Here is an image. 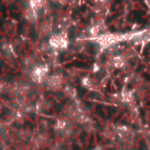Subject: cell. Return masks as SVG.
I'll return each mask as SVG.
<instances>
[{"mask_svg":"<svg viewBox=\"0 0 150 150\" xmlns=\"http://www.w3.org/2000/svg\"><path fill=\"white\" fill-rule=\"evenodd\" d=\"M48 67L46 64H39V66H35L32 71H30V79L36 82V83H40V82H43L48 75Z\"/></svg>","mask_w":150,"mask_h":150,"instance_id":"6da1fadb","label":"cell"},{"mask_svg":"<svg viewBox=\"0 0 150 150\" xmlns=\"http://www.w3.org/2000/svg\"><path fill=\"white\" fill-rule=\"evenodd\" d=\"M46 82H47V87L49 88V89H59L60 87H61V84H62V77L60 76V75H50V76H47L46 77V80H45Z\"/></svg>","mask_w":150,"mask_h":150,"instance_id":"3957f363","label":"cell"},{"mask_svg":"<svg viewBox=\"0 0 150 150\" xmlns=\"http://www.w3.org/2000/svg\"><path fill=\"white\" fill-rule=\"evenodd\" d=\"M49 45L55 48V49H61V48H66L67 45H68V41H67V36L64 34H56V35H53L50 39H49Z\"/></svg>","mask_w":150,"mask_h":150,"instance_id":"7a4b0ae2","label":"cell"}]
</instances>
